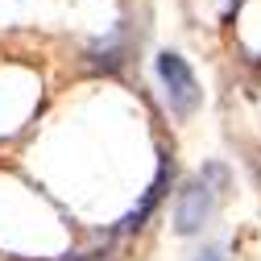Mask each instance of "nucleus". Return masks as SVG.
<instances>
[{
  "mask_svg": "<svg viewBox=\"0 0 261 261\" xmlns=\"http://www.w3.org/2000/svg\"><path fill=\"white\" fill-rule=\"evenodd\" d=\"M158 75H162V87H166V100L178 116H191L199 108V83H195V71L187 67L182 54H158Z\"/></svg>",
  "mask_w": 261,
  "mask_h": 261,
  "instance_id": "obj_1",
  "label": "nucleus"
},
{
  "mask_svg": "<svg viewBox=\"0 0 261 261\" xmlns=\"http://www.w3.org/2000/svg\"><path fill=\"white\" fill-rule=\"evenodd\" d=\"M195 261H228V257H224L220 249H203V253H199V257H195Z\"/></svg>",
  "mask_w": 261,
  "mask_h": 261,
  "instance_id": "obj_3",
  "label": "nucleus"
},
{
  "mask_svg": "<svg viewBox=\"0 0 261 261\" xmlns=\"http://www.w3.org/2000/svg\"><path fill=\"white\" fill-rule=\"evenodd\" d=\"M212 207H216V191L203 182V178H195L178 191V199H174V228L182 237H195V232H203V224L212 220Z\"/></svg>",
  "mask_w": 261,
  "mask_h": 261,
  "instance_id": "obj_2",
  "label": "nucleus"
}]
</instances>
